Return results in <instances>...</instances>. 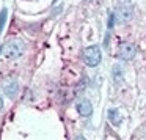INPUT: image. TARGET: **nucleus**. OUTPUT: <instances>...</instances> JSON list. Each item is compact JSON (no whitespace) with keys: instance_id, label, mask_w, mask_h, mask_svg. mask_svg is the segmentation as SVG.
<instances>
[{"instance_id":"nucleus-10","label":"nucleus","mask_w":146,"mask_h":140,"mask_svg":"<svg viewBox=\"0 0 146 140\" xmlns=\"http://www.w3.org/2000/svg\"><path fill=\"white\" fill-rule=\"evenodd\" d=\"M115 19H116L115 13H110V14H108V22H107V27H108V29H113V25H115Z\"/></svg>"},{"instance_id":"nucleus-9","label":"nucleus","mask_w":146,"mask_h":140,"mask_svg":"<svg viewBox=\"0 0 146 140\" xmlns=\"http://www.w3.org/2000/svg\"><path fill=\"white\" fill-rule=\"evenodd\" d=\"M7 19H8V10L7 8H2V11H0V33L3 32L5 24H7Z\"/></svg>"},{"instance_id":"nucleus-2","label":"nucleus","mask_w":146,"mask_h":140,"mask_svg":"<svg viewBox=\"0 0 146 140\" xmlns=\"http://www.w3.org/2000/svg\"><path fill=\"white\" fill-rule=\"evenodd\" d=\"M82 58L85 61V65H88L90 68H94L101 63V58H102V52H101V47L96 44L93 46H88V47L83 49V54H82Z\"/></svg>"},{"instance_id":"nucleus-7","label":"nucleus","mask_w":146,"mask_h":140,"mask_svg":"<svg viewBox=\"0 0 146 140\" xmlns=\"http://www.w3.org/2000/svg\"><path fill=\"white\" fill-rule=\"evenodd\" d=\"M107 117H108V121H110L111 124H115V126H118V124L121 123V113H119L118 109H110Z\"/></svg>"},{"instance_id":"nucleus-8","label":"nucleus","mask_w":146,"mask_h":140,"mask_svg":"<svg viewBox=\"0 0 146 140\" xmlns=\"http://www.w3.org/2000/svg\"><path fill=\"white\" fill-rule=\"evenodd\" d=\"M111 77H113V82L115 83H119L123 80V68L119 65H115L111 68Z\"/></svg>"},{"instance_id":"nucleus-3","label":"nucleus","mask_w":146,"mask_h":140,"mask_svg":"<svg viewBox=\"0 0 146 140\" xmlns=\"http://www.w3.org/2000/svg\"><path fill=\"white\" fill-rule=\"evenodd\" d=\"M115 16H116V19L119 21V22L126 24V22H129V21H132L133 10H132L130 5H119V7H116V10H115Z\"/></svg>"},{"instance_id":"nucleus-12","label":"nucleus","mask_w":146,"mask_h":140,"mask_svg":"<svg viewBox=\"0 0 146 140\" xmlns=\"http://www.w3.org/2000/svg\"><path fill=\"white\" fill-rule=\"evenodd\" d=\"M2 107H3V99H2V96H0V110H2Z\"/></svg>"},{"instance_id":"nucleus-1","label":"nucleus","mask_w":146,"mask_h":140,"mask_svg":"<svg viewBox=\"0 0 146 140\" xmlns=\"http://www.w3.org/2000/svg\"><path fill=\"white\" fill-rule=\"evenodd\" d=\"M25 51V43L22 39H10L3 47V55L8 60H16Z\"/></svg>"},{"instance_id":"nucleus-6","label":"nucleus","mask_w":146,"mask_h":140,"mask_svg":"<svg viewBox=\"0 0 146 140\" xmlns=\"http://www.w3.org/2000/svg\"><path fill=\"white\" fill-rule=\"evenodd\" d=\"M3 93L8 98L14 99L17 96V93H19V83H17L16 80H7V82L3 83Z\"/></svg>"},{"instance_id":"nucleus-4","label":"nucleus","mask_w":146,"mask_h":140,"mask_svg":"<svg viewBox=\"0 0 146 140\" xmlns=\"http://www.w3.org/2000/svg\"><path fill=\"white\" fill-rule=\"evenodd\" d=\"M137 54V47L132 43H123L118 49V58L121 60H132Z\"/></svg>"},{"instance_id":"nucleus-11","label":"nucleus","mask_w":146,"mask_h":140,"mask_svg":"<svg viewBox=\"0 0 146 140\" xmlns=\"http://www.w3.org/2000/svg\"><path fill=\"white\" fill-rule=\"evenodd\" d=\"M74 140H86V139H85V137H83V135H77V137H76V139H74Z\"/></svg>"},{"instance_id":"nucleus-5","label":"nucleus","mask_w":146,"mask_h":140,"mask_svg":"<svg viewBox=\"0 0 146 140\" xmlns=\"http://www.w3.org/2000/svg\"><path fill=\"white\" fill-rule=\"evenodd\" d=\"M76 109H77V113H79L80 117H90V115L93 113V104H91V101H88L86 98L77 101Z\"/></svg>"}]
</instances>
